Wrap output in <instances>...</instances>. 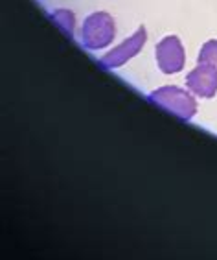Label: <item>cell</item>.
Listing matches in <instances>:
<instances>
[{
    "mask_svg": "<svg viewBox=\"0 0 217 260\" xmlns=\"http://www.w3.org/2000/svg\"><path fill=\"white\" fill-rule=\"evenodd\" d=\"M149 102L162 107L166 113L177 116L180 120H192L197 113V102L186 89L175 85H166L153 90L149 94Z\"/></svg>",
    "mask_w": 217,
    "mask_h": 260,
    "instance_id": "obj_1",
    "label": "cell"
},
{
    "mask_svg": "<svg viewBox=\"0 0 217 260\" xmlns=\"http://www.w3.org/2000/svg\"><path fill=\"white\" fill-rule=\"evenodd\" d=\"M116 37L114 19L105 11H96L89 15L83 22L81 30V43L89 50H101L107 48Z\"/></svg>",
    "mask_w": 217,
    "mask_h": 260,
    "instance_id": "obj_2",
    "label": "cell"
},
{
    "mask_svg": "<svg viewBox=\"0 0 217 260\" xmlns=\"http://www.w3.org/2000/svg\"><path fill=\"white\" fill-rule=\"evenodd\" d=\"M157 63L164 74H177L184 69L186 54L177 35H166L155 48Z\"/></svg>",
    "mask_w": 217,
    "mask_h": 260,
    "instance_id": "obj_3",
    "label": "cell"
},
{
    "mask_svg": "<svg viewBox=\"0 0 217 260\" xmlns=\"http://www.w3.org/2000/svg\"><path fill=\"white\" fill-rule=\"evenodd\" d=\"M146 41H148V31H146L143 26H140L138 30L134 31L131 37H127L122 45H118L116 48L107 52V54L99 59V63L108 70L118 69V67H122L124 63H127L129 59H133L134 55L142 50V46L146 45Z\"/></svg>",
    "mask_w": 217,
    "mask_h": 260,
    "instance_id": "obj_4",
    "label": "cell"
},
{
    "mask_svg": "<svg viewBox=\"0 0 217 260\" xmlns=\"http://www.w3.org/2000/svg\"><path fill=\"white\" fill-rule=\"evenodd\" d=\"M186 85L193 94L201 98H213L217 92V69L199 63L186 76Z\"/></svg>",
    "mask_w": 217,
    "mask_h": 260,
    "instance_id": "obj_5",
    "label": "cell"
},
{
    "mask_svg": "<svg viewBox=\"0 0 217 260\" xmlns=\"http://www.w3.org/2000/svg\"><path fill=\"white\" fill-rule=\"evenodd\" d=\"M197 61L201 65H210L217 69V39H210L202 45Z\"/></svg>",
    "mask_w": 217,
    "mask_h": 260,
    "instance_id": "obj_6",
    "label": "cell"
}]
</instances>
